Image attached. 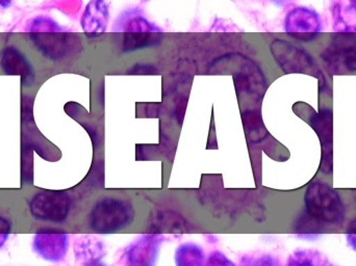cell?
I'll list each match as a JSON object with an SVG mask.
<instances>
[{"mask_svg":"<svg viewBox=\"0 0 356 266\" xmlns=\"http://www.w3.org/2000/svg\"><path fill=\"white\" fill-rule=\"evenodd\" d=\"M305 213L325 227L340 226L346 219L347 208L342 196L322 180H314L305 190Z\"/></svg>","mask_w":356,"mask_h":266,"instance_id":"obj_1","label":"cell"},{"mask_svg":"<svg viewBox=\"0 0 356 266\" xmlns=\"http://www.w3.org/2000/svg\"><path fill=\"white\" fill-rule=\"evenodd\" d=\"M135 215V208L129 201L104 197L92 207L88 217V227L94 233H116L129 227Z\"/></svg>","mask_w":356,"mask_h":266,"instance_id":"obj_2","label":"cell"},{"mask_svg":"<svg viewBox=\"0 0 356 266\" xmlns=\"http://www.w3.org/2000/svg\"><path fill=\"white\" fill-rule=\"evenodd\" d=\"M72 199L63 190H41L31 197L29 210L37 221L63 223L68 219Z\"/></svg>","mask_w":356,"mask_h":266,"instance_id":"obj_3","label":"cell"},{"mask_svg":"<svg viewBox=\"0 0 356 266\" xmlns=\"http://www.w3.org/2000/svg\"><path fill=\"white\" fill-rule=\"evenodd\" d=\"M165 238L162 234H143L125 248L122 260L124 266H156L161 247Z\"/></svg>","mask_w":356,"mask_h":266,"instance_id":"obj_4","label":"cell"},{"mask_svg":"<svg viewBox=\"0 0 356 266\" xmlns=\"http://www.w3.org/2000/svg\"><path fill=\"white\" fill-rule=\"evenodd\" d=\"M284 28L292 37L309 42L321 33V17L313 8L297 6L286 14Z\"/></svg>","mask_w":356,"mask_h":266,"instance_id":"obj_5","label":"cell"},{"mask_svg":"<svg viewBox=\"0 0 356 266\" xmlns=\"http://www.w3.org/2000/svg\"><path fill=\"white\" fill-rule=\"evenodd\" d=\"M70 238L66 232L56 230H41L31 240L33 251L48 263H62L68 254Z\"/></svg>","mask_w":356,"mask_h":266,"instance_id":"obj_6","label":"cell"},{"mask_svg":"<svg viewBox=\"0 0 356 266\" xmlns=\"http://www.w3.org/2000/svg\"><path fill=\"white\" fill-rule=\"evenodd\" d=\"M272 52L286 73H302L315 66L313 58L305 49L286 41L274 42Z\"/></svg>","mask_w":356,"mask_h":266,"instance_id":"obj_7","label":"cell"},{"mask_svg":"<svg viewBox=\"0 0 356 266\" xmlns=\"http://www.w3.org/2000/svg\"><path fill=\"white\" fill-rule=\"evenodd\" d=\"M0 69L8 76H19L23 85H31L35 79L33 65L16 46H6L0 51Z\"/></svg>","mask_w":356,"mask_h":266,"instance_id":"obj_8","label":"cell"},{"mask_svg":"<svg viewBox=\"0 0 356 266\" xmlns=\"http://www.w3.org/2000/svg\"><path fill=\"white\" fill-rule=\"evenodd\" d=\"M110 6L106 0H90L81 18V26L88 35H98L108 29Z\"/></svg>","mask_w":356,"mask_h":266,"instance_id":"obj_9","label":"cell"},{"mask_svg":"<svg viewBox=\"0 0 356 266\" xmlns=\"http://www.w3.org/2000/svg\"><path fill=\"white\" fill-rule=\"evenodd\" d=\"M33 45L38 51L45 56L48 60H58L64 58L67 54L68 48V35L66 33H29Z\"/></svg>","mask_w":356,"mask_h":266,"instance_id":"obj_10","label":"cell"},{"mask_svg":"<svg viewBox=\"0 0 356 266\" xmlns=\"http://www.w3.org/2000/svg\"><path fill=\"white\" fill-rule=\"evenodd\" d=\"M311 124L322 144V169L327 172L332 171V114L330 110H321L320 114L314 116Z\"/></svg>","mask_w":356,"mask_h":266,"instance_id":"obj_11","label":"cell"},{"mask_svg":"<svg viewBox=\"0 0 356 266\" xmlns=\"http://www.w3.org/2000/svg\"><path fill=\"white\" fill-rule=\"evenodd\" d=\"M114 31L131 33H163V29L150 22L142 10L129 8L118 17L114 24Z\"/></svg>","mask_w":356,"mask_h":266,"instance_id":"obj_12","label":"cell"},{"mask_svg":"<svg viewBox=\"0 0 356 266\" xmlns=\"http://www.w3.org/2000/svg\"><path fill=\"white\" fill-rule=\"evenodd\" d=\"M75 258L79 263H89L100 261L106 256V244L95 235L79 236L74 242Z\"/></svg>","mask_w":356,"mask_h":266,"instance_id":"obj_13","label":"cell"},{"mask_svg":"<svg viewBox=\"0 0 356 266\" xmlns=\"http://www.w3.org/2000/svg\"><path fill=\"white\" fill-rule=\"evenodd\" d=\"M175 261V266H205L207 256L199 244L186 242L177 247Z\"/></svg>","mask_w":356,"mask_h":266,"instance_id":"obj_14","label":"cell"},{"mask_svg":"<svg viewBox=\"0 0 356 266\" xmlns=\"http://www.w3.org/2000/svg\"><path fill=\"white\" fill-rule=\"evenodd\" d=\"M286 266H327V259L318 251L298 249L289 256Z\"/></svg>","mask_w":356,"mask_h":266,"instance_id":"obj_15","label":"cell"},{"mask_svg":"<svg viewBox=\"0 0 356 266\" xmlns=\"http://www.w3.org/2000/svg\"><path fill=\"white\" fill-rule=\"evenodd\" d=\"M325 226L318 223L315 219H312L307 213L299 217L298 224L296 225V235L300 240H307V242H316L319 240L320 236L325 231Z\"/></svg>","mask_w":356,"mask_h":266,"instance_id":"obj_16","label":"cell"},{"mask_svg":"<svg viewBox=\"0 0 356 266\" xmlns=\"http://www.w3.org/2000/svg\"><path fill=\"white\" fill-rule=\"evenodd\" d=\"M332 63H341L346 70L356 71V45L348 44V45L338 46L332 50L330 58H325Z\"/></svg>","mask_w":356,"mask_h":266,"instance_id":"obj_17","label":"cell"},{"mask_svg":"<svg viewBox=\"0 0 356 266\" xmlns=\"http://www.w3.org/2000/svg\"><path fill=\"white\" fill-rule=\"evenodd\" d=\"M25 31L29 33H58L63 31V28L50 17L37 16L27 22Z\"/></svg>","mask_w":356,"mask_h":266,"instance_id":"obj_18","label":"cell"},{"mask_svg":"<svg viewBox=\"0 0 356 266\" xmlns=\"http://www.w3.org/2000/svg\"><path fill=\"white\" fill-rule=\"evenodd\" d=\"M243 266H282L280 261L271 254H250L243 257L241 260Z\"/></svg>","mask_w":356,"mask_h":266,"instance_id":"obj_19","label":"cell"},{"mask_svg":"<svg viewBox=\"0 0 356 266\" xmlns=\"http://www.w3.org/2000/svg\"><path fill=\"white\" fill-rule=\"evenodd\" d=\"M205 266H238L232 263L224 253L213 251L207 258Z\"/></svg>","mask_w":356,"mask_h":266,"instance_id":"obj_20","label":"cell"},{"mask_svg":"<svg viewBox=\"0 0 356 266\" xmlns=\"http://www.w3.org/2000/svg\"><path fill=\"white\" fill-rule=\"evenodd\" d=\"M13 224L8 217L0 215V250L6 246L12 232Z\"/></svg>","mask_w":356,"mask_h":266,"instance_id":"obj_21","label":"cell"},{"mask_svg":"<svg viewBox=\"0 0 356 266\" xmlns=\"http://www.w3.org/2000/svg\"><path fill=\"white\" fill-rule=\"evenodd\" d=\"M347 246L356 253V217L351 219L345 232Z\"/></svg>","mask_w":356,"mask_h":266,"instance_id":"obj_22","label":"cell"},{"mask_svg":"<svg viewBox=\"0 0 356 266\" xmlns=\"http://www.w3.org/2000/svg\"><path fill=\"white\" fill-rule=\"evenodd\" d=\"M270 1L273 2L277 6H286L294 2L295 0H270Z\"/></svg>","mask_w":356,"mask_h":266,"instance_id":"obj_23","label":"cell"},{"mask_svg":"<svg viewBox=\"0 0 356 266\" xmlns=\"http://www.w3.org/2000/svg\"><path fill=\"white\" fill-rule=\"evenodd\" d=\"M13 0H0V8L2 10H8L12 6Z\"/></svg>","mask_w":356,"mask_h":266,"instance_id":"obj_24","label":"cell"},{"mask_svg":"<svg viewBox=\"0 0 356 266\" xmlns=\"http://www.w3.org/2000/svg\"><path fill=\"white\" fill-rule=\"evenodd\" d=\"M348 8L356 15V0H348Z\"/></svg>","mask_w":356,"mask_h":266,"instance_id":"obj_25","label":"cell"},{"mask_svg":"<svg viewBox=\"0 0 356 266\" xmlns=\"http://www.w3.org/2000/svg\"><path fill=\"white\" fill-rule=\"evenodd\" d=\"M85 266H108L106 263H102V261H96V263H89V265H86Z\"/></svg>","mask_w":356,"mask_h":266,"instance_id":"obj_26","label":"cell"}]
</instances>
